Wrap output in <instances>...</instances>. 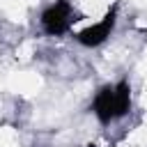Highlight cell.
I'll list each match as a JSON object with an SVG mask.
<instances>
[{"label":"cell","instance_id":"cell-1","mask_svg":"<svg viewBox=\"0 0 147 147\" xmlns=\"http://www.w3.org/2000/svg\"><path fill=\"white\" fill-rule=\"evenodd\" d=\"M76 21H78L76 18V9H74V5L69 0H55V2H51L41 11V18H39L44 32L51 34V37H60V34L69 32V28Z\"/></svg>","mask_w":147,"mask_h":147},{"label":"cell","instance_id":"cell-2","mask_svg":"<svg viewBox=\"0 0 147 147\" xmlns=\"http://www.w3.org/2000/svg\"><path fill=\"white\" fill-rule=\"evenodd\" d=\"M115 21H117V7H113L99 23H94V25L80 30V32L76 34V41L83 44V46H87V48L101 46V44L110 37V32H113V28H115Z\"/></svg>","mask_w":147,"mask_h":147},{"label":"cell","instance_id":"cell-3","mask_svg":"<svg viewBox=\"0 0 147 147\" xmlns=\"http://www.w3.org/2000/svg\"><path fill=\"white\" fill-rule=\"evenodd\" d=\"M92 113L101 124H110L115 119V87L113 85H101L99 92L94 94L92 101Z\"/></svg>","mask_w":147,"mask_h":147},{"label":"cell","instance_id":"cell-4","mask_svg":"<svg viewBox=\"0 0 147 147\" xmlns=\"http://www.w3.org/2000/svg\"><path fill=\"white\" fill-rule=\"evenodd\" d=\"M113 87H115V119H119L131 110V85L129 80H119Z\"/></svg>","mask_w":147,"mask_h":147}]
</instances>
